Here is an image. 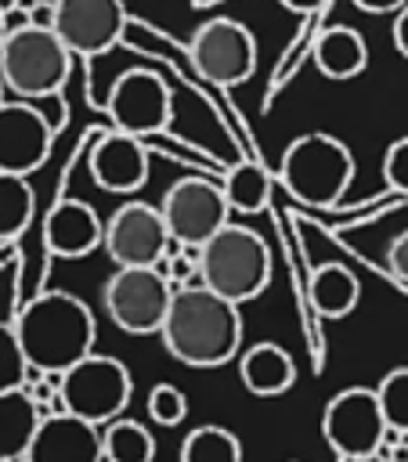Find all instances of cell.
<instances>
[{"label":"cell","mask_w":408,"mask_h":462,"mask_svg":"<svg viewBox=\"0 0 408 462\" xmlns=\"http://www.w3.org/2000/svg\"><path fill=\"white\" fill-rule=\"evenodd\" d=\"M159 336L173 361L188 368H220L242 350V314L238 303L206 285H181L170 296Z\"/></svg>","instance_id":"1"},{"label":"cell","mask_w":408,"mask_h":462,"mask_svg":"<svg viewBox=\"0 0 408 462\" xmlns=\"http://www.w3.org/2000/svg\"><path fill=\"white\" fill-rule=\"evenodd\" d=\"M14 336L32 372L61 375L69 365H76L94 350L97 325L79 296L65 289H47L18 310Z\"/></svg>","instance_id":"2"},{"label":"cell","mask_w":408,"mask_h":462,"mask_svg":"<svg viewBox=\"0 0 408 462\" xmlns=\"http://www.w3.org/2000/svg\"><path fill=\"white\" fill-rule=\"evenodd\" d=\"M278 177L296 202L311 209H329L347 195L354 180V155L336 134L307 130L292 137L289 148L282 152Z\"/></svg>","instance_id":"3"},{"label":"cell","mask_w":408,"mask_h":462,"mask_svg":"<svg viewBox=\"0 0 408 462\" xmlns=\"http://www.w3.org/2000/svg\"><path fill=\"white\" fill-rule=\"evenodd\" d=\"M199 282L231 303L256 300L271 282V249L246 224H224L199 245Z\"/></svg>","instance_id":"4"},{"label":"cell","mask_w":408,"mask_h":462,"mask_svg":"<svg viewBox=\"0 0 408 462\" xmlns=\"http://www.w3.org/2000/svg\"><path fill=\"white\" fill-rule=\"evenodd\" d=\"M72 72L69 47L54 36V29L40 25H7L0 40V83L22 101L61 94Z\"/></svg>","instance_id":"5"},{"label":"cell","mask_w":408,"mask_h":462,"mask_svg":"<svg viewBox=\"0 0 408 462\" xmlns=\"http://www.w3.org/2000/svg\"><path fill=\"white\" fill-rule=\"evenodd\" d=\"M134 397V379L119 357L108 354H87L76 365H69L58 375V404L61 411L87 419L94 426H105L126 411Z\"/></svg>","instance_id":"6"},{"label":"cell","mask_w":408,"mask_h":462,"mask_svg":"<svg viewBox=\"0 0 408 462\" xmlns=\"http://www.w3.org/2000/svg\"><path fill=\"white\" fill-rule=\"evenodd\" d=\"M170 296H173V285L166 282L159 263H152V267H116L108 274V282L101 285L105 314L126 336L159 332V325L166 318V307H170Z\"/></svg>","instance_id":"7"},{"label":"cell","mask_w":408,"mask_h":462,"mask_svg":"<svg viewBox=\"0 0 408 462\" xmlns=\"http://www.w3.org/2000/svg\"><path fill=\"white\" fill-rule=\"evenodd\" d=\"M191 65L217 87H238L256 69V36L235 18H209L191 32Z\"/></svg>","instance_id":"8"},{"label":"cell","mask_w":408,"mask_h":462,"mask_svg":"<svg viewBox=\"0 0 408 462\" xmlns=\"http://www.w3.org/2000/svg\"><path fill=\"white\" fill-rule=\"evenodd\" d=\"M105 112L112 119V130L134 134V137H152L162 134L173 119V97L170 87L159 72L152 69H126L116 76Z\"/></svg>","instance_id":"9"},{"label":"cell","mask_w":408,"mask_h":462,"mask_svg":"<svg viewBox=\"0 0 408 462\" xmlns=\"http://www.w3.org/2000/svg\"><path fill=\"white\" fill-rule=\"evenodd\" d=\"M159 217L177 245H202L217 227L231 220L220 184L209 177H181L162 191Z\"/></svg>","instance_id":"10"},{"label":"cell","mask_w":408,"mask_h":462,"mask_svg":"<svg viewBox=\"0 0 408 462\" xmlns=\"http://www.w3.org/2000/svg\"><path fill=\"white\" fill-rule=\"evenodd\" d=\"M321 437L339 455H376L386 437V419L379 411L372 386H347L332 393L321 408Z\"/></svg>","instance_id":"11"},{"label":"cell","mask_w":408,"mask_h":462,"mask_svg":"<svg viewBox=\"0 0 408 462\" xmlns=\"http://www.w3.org/2000/svg\"><path fill=\"white\" fill-rule=\"evenodd\" d=\"M170 235L159 217V206H148L141 199L123 202L116 213H108L101 227V249L116 267H152L166 256Z\"/></svg>","instance_id":"12"},{"label":"cell","mask_w":408,"mask_h":462,"mask_svg":"<svg viewBox=\"0 0 408 462\" xmlns=\"http://www.w3.org/2000/svg\"><path fill=\"white\" fill-rule=\"evenodd\" d=\"M54 36L72 58H97L112 51L126 32L123 0H54Z\"/></svg>","instance_id":"13"},{"label":"cell","mask_w":408,"mask_h":462,"mask_svg":"<svg viewBox=\"0 0 408 462\" xmlns=\"http://www.w3.org/2000/svg\"><path fill=\"white\" fill-rule=\"evenodd\" d=\"M54 130L32 101H0V173L29 177L51 155Z\"/></svg>","instance_id":"14"},{"label":"cell","mask_w":408,"mask_h":462,"mask_svg":"<svg viewBox=\"0 0 408 462\" xmlns=\"http://www.w3.org/2000/svg\"><path fill=\"white\" fill-rule=\"evenodd\" d=\"M25 462H101V426L69 411L40 415V426L22 455Z\"/></svg>","instance_id":"15"},{"label":"cell","mask_w":408,"mask_h":462,"mask_svg":"<svg viewBox=\"0 0 408 462\" xmlns=\"http://www.w3.org/2000/svg\"><path fill=\"white\" fill-rule=\"evenodd\" d=\"M90 177L101 191L134 195L148 180V148L141 137L123 130H105L90 148Z\"/></svg>","instance_id":"16"},{"label":"cell","mask_w":408,"mask_h":462,"mask_svg":"<svg viewBox=\"0 0 408 462\" xmlns=\"http://www.w3.org/2000/svg\"><path fill=\"white\" fill-rule=\"evenodd\" d=\"M101 227L105 220L87 206L83 199H58L43 217V245L51 256L79 260L101 249Z\"/></svg>","instance_id":"17"},{"label":"cell","mask_w":408,"mask_h":462,"mask_svg":"<svg viewBox=\"0 0 408 462\" xmlns=\"http://www.w3.org/2000/svg\"><path fill=\"white\" fill-rule=\"evenodd\" d=\"M238 379L253 397H282L296 383V361L282 343H253L238 350Z\"/></svg>","instance_id":"18"},{"label":"cell","mask_w":408,"mask_h":462,"mask_svg":"<svg viewBox=\"0 0 408 462\" xmlns=\"http://www.w3.org/2000/svg\"><path fill=\"white\" fill-rule=\"evenodd\" d=\"M314 65L325 79H354L368 69V43L350 25H332L314 40Z\"/></svg>","instance_id":"19"},{"label":"cell","mask_w":408,"mask_h":462,"mask_svg":"<svg viewBox=\"0 0 408 462\" xmlns=\"http://www.w3.org/2000/svg\"><path fill=\"white\" fill-rule=\"evenodd\" d=\"M36 426H40V408L32 404L25 386L0 390V462L22 458Z\"/></svg>","instance_id":"20"},{"label":"cell","mask_w":408,"mask_h":462,"mask_svg":"<svg viewBox=\"0 0 408 462\" xmlns=\"http://www.w3.org/2000/svg\"><path fill=\"white\" fill-rule=\"evenodd\" d=\"M361 300V282L343 263H321L311 274V307L321 318H347Z\"/></svg>","instance_id":"21"},{"label":"cell","mask_w":408,"mask_h":462,"mask_svg":"<svg viewBox=\"0 0 408 462\" xmlns=\"http://www.w3.org/2000/svg\"><path fill=\"white\" fill-rule=\"evenodd\" d=\"M220 195H224L231 213H260L267 206V199H271V177H267V170L260 162L242 159V162L224 170Z\"/></svg>","instance_id":"22"},{"label":"cell","mask_w":408,"mask_h":462,"mask_svg":"<svg viewBox=\"0 0 408 462\" xmlns=\"http://www.w3.org/2000/svg\"><path fill=\"white\" fill-rule=\"evenodd\" d=\"M101 462H155V437L137 419H112L101 426Z\"/></svg>","instance_id":"23"},{"label":"cell","mask_w":408,"mask_h":462,"mask_svg":"<svg viewBox=\"0 0 408 462\" xmlns=\"http://www.w3.org/2000/svg\"><path fill=\"white\" fill-rule=\"evenodd\" d=\"M181 462H242V440L217 422L195 426L181 440Z\"/></svg>","instance_id":"24"},{"label":"cell","mask_w":408,"mask_h":462,"mask_svg":"<svg viewBox=\"0 0 408 462\" xmlns=\"http://www.w3.org/2000/svg\"><path fill=\"white\" fill-rule=\"evenodd\" d=\"M36 213V195L29 188V177L22 173H0V242L18 238Z\"/></svg>","instance_id":"25"},{"label":"cell","mask_w":408,"mask_h":462,"mask_svg":"<svg viewBox=\"0 0 408 462\" xmlns=\"http://www.w3.org/2000/svg\"><path fill=\"white\" fill-rule=\"evenodd\" d=\"M372 390H376V401H379L386 426L397 433H408V365L390 368Z\"/></svg>","instance_id":"26"},{"label":"cell","mask_w":408,"mask_h":462,"mask_svg":"<svg viewBox=\"0 0 408 462\" xmlns=\"http://www.w3.org/2000/svg\"><path fill=\"white\" fill-rule=\"evenodd\" d=\"M148 419L155 426H181L188 419V397L173 383H155L148 390Z\"/></svg>","instance_id":"27"},{"label":"cell","mask_w":408,"mask_h":462,"mask_svg":"<svg viewBox=\"0 0 408 462\" xmlns=\"http://www.w3.org/2000/svg\"><path fill=\"white\" fill-rule=\"evenodd\" d=\"M29 379V361L14 336V325L0 321V390H18Z\"/></svg>","instance_id":"28"},{"label":"cell","mask_w":408,"mask_h":462,"mask_svg":"<svg viewBox=\"0 0 408 462\" xmlns=\"http://www.w3.org/2000/svg\"><path fill=\"white\" fill-rule=\"evenodd\" d=\"M383 180H386V188L408 195V137H397V141L386 144V152H383Z\"/></svg>","instance_id":"29"},{"label":"cell","mask_w":408,"mask_h":462,"mask_svg":"<svg viewBox=\"0 0 408 462\" xmlns=\"http://www.w3.org/2000/svg\"><path fill=\"white\" fill-rule=\"evenodd\" d=\"M386 267H390L394 278L408 282V231H401V235L390 242V249H386Z\"/></svg>","instance_id":"30"},{"label":"cell","mask_w":408,"mask_h":462,"mask_svg":"<svg viewBox=\"0 0 408 462\" xmlns=\"http://www.w3.org/2000/svg\"><path fill=\"white\" fill-rule=\"evenodd\" d=\"M390 40H394V51L401 58H408V0L394 11V25H390Z\"/></svg>","instance_id":"31"},{"label":"cell","mask_w":408,"mask_h":462,"mask_svg":"<svg viewBox=\"0 0 408 462\" xmlns=\"http://www.w3.org/2000/svg\"><path fill=\"white\" fill-rule=\"evenodd\" d=\"M357 11H365V14H394L404 0H350Z\"/></svg>","instance_id":"32"},{"label":"cell","mask_w":408,"mask_h":462,"mask_svg":"<svg viewBox=\"0 0 408 462\" xmlns=\"http://www.w3.org/2000/svg\"><path fill=\"white\" fill-rule=\"evenodd\" d=\"M285 11H292V14H314L325 0H278Z\"/></svg>","instance_id":"33"},{"label":"cell","mask_w":408,"mask_h":462,"mask_svg":"<svg viewBox=\"0 0 408 462\" xmlns=\"http://www.w3.org/2000/svg\"><path fill=\"white\" fill-rule=\"evenodd\" d=\"M336 462H383L379 455H339Z\"/></svg>","instance_id":"34"},{"label":"cell","mask_w":408,"mask_h":462,"mask_svg":"<svg viewBox=\"0 0 408 462\" xmlns=\"http://www.w3.org/2000/svg\"><path fill=\"white\" fill-rule=\"evenodd\" d=\"M4 32H7V14L0 11V40H4Z\"/></svg>","instance_id":"35"},{"label":"cell","mask_w":408,"mask_h":462,"mask_svg":"<svg viewBox=\"0 0 408 462\" xmlns=\"http://www.w3.org/2000/svg\"><path fill=\"white\" fill-rule=\"evenodd\" d=\"M0 101H4V83H0Z\"/></svg>","instance_id":"36"}]
</instances>
